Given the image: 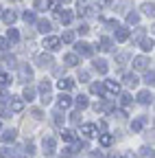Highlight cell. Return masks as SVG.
<instances>
[{
  "label": "cell",
  "instance_id": "obj_1",
  "mask_svg": "<svg viewBox=\"0 0 155 158\" xmlns=\"http://www.w3.org/2000/svg\"><path fill=\"white\" fill-rule=\"evenodd\" d=\"M59 44H61V40H59V37H52V35H48V37L44 40V48H46V51H57V48H59Z\"/></svg>",
  "mask_w": 155,
  "mask_h": 158
},
{
  "label": "cell",
  "instance_id": "obj_2",
  "mask_svg": "<svg viewBox=\"0 0 155 158\" xmlns=\"http://www.w3.org/2000/svg\"><path fill=\"white\" fill-rule=\"evenodd\" d=\"M55 15H57V20H59L61 24H70V22H72V13H70V11H64V9H55Z\"/></svg>",
  "mask_w": 155,
  "mask_h": 158
},
{
  "label": "cell",
  "instance_id": "obj_3",
  "mask_svg": "<svg viewBox=\"0 0 155 158\" xmlns=\"http://www.w3.org/2000/svg\"><path fill=\"white\" fill-rule=\"evenodd\" d=\"M74 51H76V55H81V57H90L92 55V48H90L87 42H79V44L74 46Z\"/></svg>",
  "mask_w": 155,
  "mask_h": 158
},
{
  "label": "cell",
  "instance_id": "obj_4",
  "mask_svg": "<svg viewBox=\"0 0 155 158\" xmlns=\"http://www.w3.org/2000/svg\"><path fill=\"white\" fill-rule=\"evenodd\" d=\"M52 57L50 55H40L37 57V66H42V68H52Z\"/></svg>",
  "mask_w": 155,
  "mask_h": 158
},
{
  "label": "cell",
  "instance_id": "obj_5",
  "mask_svg": "<svg viewBox=\"0 0 155 158\" xmlns=\"http://www.w3.org/2000/svg\"><path fill=\"white\" fill-rule=\"evenodd\" d=\"M57 106H59V110H68V108L72 106L70 94H61V97H59V101H57Z\"/></svg>",
  "mask_w": 155,
  "mask_h": 158
},
{
  "label": "cell",
  "instance_id": "obj_6",
  "mask_svg": "<svg viewBox=\"0 0 155 158\" xmlns=\"http://www.w3.org/2000/svg\"><path fill=\"white\" fill-rule=\"evenodd\" d=\"M133 66H135V70H146L149 68V59L146 57H135L133 59Z\"/></svg>",
  "mask_w": 155,
  "mask_h": 158
},
{
  "label": "cell",
  "instance_id": "obj_7",
  "mask_svg": "<svg viewBox=\"0 0 155 158\" xmlns=\"http://www.w3.org/2000/svg\"><path fill=\"white\" fill-rule=\"evenodd\" d=\"M96 132H99V130H96V125H92V123H85V125L81 127V134H85L87 138H92V136H96Z\"/></svg>",
  "mask_w": 155,
  "mask_h": 158
},
{
  "label": "cell",
  "instance_id": "obj_8",
  "mask_svg": "<svg viewBox=\"0 0 155 158\" xmlns=\"http://www.w3.org/2000/svg\"><path fill=\"white\" fill-rule=\"evenodd\" d=\"M44 152H46L48 156L55 152V138H52V136H46V138H44Z\"/></svg>",
  "mask_w": 155,
  "mask_h": 158
},
{
  "label": "cell",
  "instance_id": "obj_9",
  "mask_svg": "<svg viewBox=\"0 0 155 158\" xmlns=\"http://www.w3.org/2000/svg\"><path fill=\"white\" fill-rule=\"evenodd\" d=\"M105 88H107L109 94H118L120 92V84L118 81H105Z\"/></svg>",
  "mask_w": 155,
  "mask_h": 158
},
{
  "label": "cell",
  "instance_id": "obj_10",
  "mask_svg": "<svg viewBox=\"0 0 155 158\" xmlns=\"http://www.w3.org/2000/svg\"><path fill=\"white\" fill-rule=\"evenodd\" d=\"M57 86H59V90L64 92V90H72V88H74V81H72V79H61Z\"/></svg>",
  "mask_w": 155,
  "mask_h": 158
},
{
  "label": "cell",
  "instance_id": "obj_11",
  "mask_svg": "<svg viewBox=\"0 0 155 158\" xmlns=\"http://www.w3.org/2000/svg\"><path fill=\"white\" fill-rule=\"evenodd\" d=\"M31 77H33V70H31L29 66H22V68H20V79H22V81H29Z\"/></svg>",
  "mask_w": 155,
  "mask_h": 158
},
{
  "label": "cell",
  "instance_id": "obj_12",
  "mask_svg": "<svg viewBox=\"0 0 155 158\" xmlns=\"http://www.w3.org/2000/svg\"><path fill=\"white\" fill-rule=\"evenodd\" d=\"M52 29V24L48 22V20H40V22H37V31H42V33H48Z\"/></svg>",
  "mask_w": 155,
  "mask_h": 158
},
{
  "label": "cell",
  "instance_id": "obj_13",
  "mask_svg": "<svg viewBox=\"0 0 155 158\" xmlns=\"http://www.w3.org/2000/svg\"><path fill=\"white\" fill-rule=\"evenodd\" d=\"M116 40H118V42H127L129 40V29H118L116 31Z\"/></svg>",
  "mask_w": 155,
  "mask_h": 158
},
{
  "label": "cell",
  "instance_id": "obj_14",
  "mask_svg": "<svg viewBox=\"0 0 155 158\" xmlns=\"http://www.w3.org/2000/svg\"><path fill=\"white\" fill-rule=\"evenodd\" d=\"M94 68L99 70L101 75H107V70H109V68H107V62H103V59H99V62H94Z\"/></svg>",
  "mask_w": 155,
  "mask_h": 158
},
{
  "label": "cell",
  "instance_id": "obj_15",
  "mask_svg": "<svg viewBox=\"0 0 155 158\" xmlns=\"http://www.w3.org/2000/svg\"><path fill=\"white\" fill-rule=\"evenodd\" d=\"M61 138L68 141V143H72V141H76V134H74V130H64L61 132Z\"/></svg>",
  "mask_w": 155,
  "mask_h": 158
},
{
  "label": "cell",
  "instance_id": "obj_16",
  "mask_svg": "<svg viewBox=\"0 0 155 158\" xmlns=\"http://www.w3.org/2000/svg\"><path fill=\"white\" fill-rule=\"evenodd\" d=\"M138 81H140V79L135 77V75H125V84H127L129 88H135V86H138Z\"/></svg>",
  "mask_w": 155,
  "mask_h": 158
},
{
  "label": "cell",
  "instance_id": "obj_17",
  "mask_svg": "<svg viewBox=\"0 0 155 158\" xmlns=\"http://www.w3.org/2000/svg\"><path fill=\"white\" fill-rule=\"evenodd\" d=\"M11 110L13 112H22L24 110V101H22V99H13V101H11Z\"/></svg>",
  "mask_w": 155,
  "mask_h": 158
},
{
  "label": "cell",
  "instance_id": "obj_18",
  "mask_svg": "<svg viewBox=\"0 0 155 158\" xmlns=\"http://www.w3.org/2000/svg\"><path fill=\"white\" fill-rule=\"evenodd\" d=\"M15 141V130H7L2 134V143H13Z\"/></svg>",
  "mask_w": 155,
  "mask_h": 158
},
{
  "label": "cell",
  "instance_id": "obj_19",
  "mask_svg": "<svg viewBox=\"0 0 155 158\" xmlns=\"http://www.w3.org/2000/svg\"><path fill=\"white\" fill-rule=\"evenodd\" d=\"M2 20H5L7 24H13L15 20H17V15H15L13 11H5V13H2Z\"/></svg>",
  "mask_w": 155,
  "mask_h": 158
},
{
  "label": "cell",
  "instance_id": "obj_20",
  "mask_svg": "<svg viewBox=\"0 0 155 158\" xmlns=\"http://www.w3.org/2000/svg\"><path fill=\"white\" fill-rule=\"evenodd\" d=\"M0 158H20V156H17L13 149H7V147H2V149H0Z\"/></svg>",
  "mask_w": 155,
  "mask_h": 158
},
{
  "label": "cell",
  "instance_id": "obj_21",
  "mask_svg": "<svg viewBox=\"0 0 155 158\" xmlns=\"http://www.w3.org/2000/svg\"><path fill=\"white\" fill-rule=\"evenodd\" d=\"M111 143H114V136L111 134H101V145L103 147H109Z\"/></svg>",
  "mask_w": 155,
  "mask_h": 158
},
{
  "label": "cell",
  "instance_id": "obj_22",
  "mask_svg": "<svg viewBox=\"0 0 155 158\" xmlns=\"http://www.w3.org/2000/svg\"><path fill=\"white\" fill-rule=\"evenodd\" d=\"M64 62H66L68 66H76V64H79V57H76V55H66Z\"/></svg>",
  "mask_w": 155,
  "mask_h": 158
},
{
  "label": "cell",
  "instance_id": "obj_23",
  "mask_svg": "<svg viewBox=\"0 0 155 158\" xmlns=\"http://www.w3.org/2000/svg\"><path fill=\"white\" fill-rule=\"evenodd\" d=\"M7 40H9V42H17V40H20V33H17L15 29H9V33H7Z\"/></svg>",
  "mask_w": 155,
  "mask_h": 158
},
{
  "label": "cell",
  "instance_id": "obj_24",
  "mask_svg": "<svg viewBox=\"0 0 155 158\" xmlns=\"http://www.w3.org/2000/svg\"><path fill=\"white\" fill-rule=\"evenodd\" d=\"M151 99H153V97H151V92H146V90L138 94V101H140V103H149V101H151Z\"/></svg>",
  "mask_w": 155,
  "mask_h": 158
},
{
  "label": "cell",
  "instance_id": "obj_25",
  "mask_svg": "<svg viewBox=\"0 0 155 158\" xmlns=\"http://www.w3.org/2000/svg\"><path fill=\"white\" fill-rule=\"evenodd\" d=\"M101 51H111V40L109 37H101Z\"/></svg>",
  "mask_w": 155,
  "mask_h": 158
},
{
  "label": "cell",
  "instance_id": "obj_26",
  "mask_svg": "<svg viewBox=\"0 0 155 158\" xmlns=\"http://www.w3.org/2000/svg\"><path fill=\"white\" fill-rule=\"evenodd\" d=\"M76 106H79L81 110H85V108L90 106V103H87V97H83V94H81V97H76Z\"/></svg>",
  "mask_w": 155,
  "mask_h": 158
},
{
  "label": "cell",
  "instance_id": "obj_27",
  "mask_svg": "<svg viewBox=\"0 0 155 158\" xmlns=\"http://www.w3.org/2000/svg\"><path fill=\"white\" fill-rule=\"evenodd\" d=\"M52 123H55L57 127H61V125H64V116H61L59 112H55V114H52Z\"/></svg>",
  "mask_w": 155,
  "mask_h": 158
},
{
  "label": "cell",
  "instance_id": "obj_28",
  "mask_svg": "<svg viewBox=\"0 0 155 158\" xmlns=\"http://www.w3.org/2000/svg\"><path fill=\"white\" fill-rule=\"evenodd\" d=\"M33 97H35V88L26 86V88H24V99H29V101H33Z\"/></svg>",
  "mask_w": 155,
  "mask_h": 158
},
{
  "label": "cell",
  "instance_id": "obj_29",
  "mask_svg": "<svg viewBox=\"0 0 155 158\" xmlns=\"http://www.w3.org/2000/svg\"><path fill=\"white\" fill-rule=\"evenodd\" d=\"M90 90H92V94H103V84H92Z\"/></svg>",
  "mask_w": 155,
  "mask_h": 158
},
{
  "label": "cell",
  "instance_id": "obj_30",
  "mask_svg": "<svg viewBox=\"0 0 155 158\" xmlns=\"http://www.w3.org/2000/svg\"><path fill=\"white\" fill-rule=\"evenodd\" d=\"M50 0H35V9H48Z\"/></svg>",
  "mask_w": 155,
  "mask_h": 158
},
{
  "label": "cell",
  "instance_id": "obj_31",
  "mask_svg": "<svg viewBox=\"0 0 155 158\" xmlns=\"http://www.w3.org/2000/svg\"><path fill=\"white\" fill-rule=\"evenodd\" d=\"M127 22H129V24H138V22H140L138 13H129V15H127Z\"/></svg>",
  "mask_w": 155,
  "mask_h": 158
},
{
  "label": "cell",
  "instance_id": "obj_32",
  "mask_svg": "<svg viewBox=\"0 0 155 158\" xmlns=\"http://www.w3.org/2000/svg\"><path fill=\"white\" fill-rule=\"evenodd\" d=\"M40 90H42V94L44 92H50V81H48V79H44V81L40 84Z\"/></svg>",
  "mask_w": 155,
  "mask_h": 158
},
{
  "label": "cell",
  "instance_id": "obj_33",
  "mask_svg": "<svg viewBox=\"0 0 155 158\" xmlns=\"http://www.w3.org/2000/svg\"><path fill=\"white\" fill-rule=\"evenodd\" d=\"M64 42H66V44L74 42V33H72V31H66V33H64Z\"/></svg>",
  "mask_w": 155,
  "mask_h": 158
},
{
  "label": "cell",
  "instance_id": "obj_34",
  "mask_svg": "<svg viewBox=\"0 0 155 158\" xmlns=\"http://www.w3.org/2000/svg\"><path fill=\"white\" fill-rule=\"evenodd\" d=\"M142 48L149 53V51H153V37L151 40H144V42H142Z\"/></svg>",
  "mask_w": 155,
  "mask_h": 158
},
{
  "label": "cell",
  "instance_id": "obj_35",
  "mask_svg": "<svg viewBox=\"0 0 155 158\" xmlns=\"http://www.w3.org/2000/svg\"><path fill=\"white\" fill-rule=\"evenodd\" d=\"M22 18H24V22H35V13L33 11H26Z\"/></svg>",
  "mask_w": 155,
  "mask_h": 158
},
{
  "label": "cell",
  "instance_id": "obj_36",
  "mask_svg": "<svg viewBox=\"0 0 155 158\" xmlns=\"http://www.w3.org/2000/svg\"><path fill=\"white\" fill-rule=\"evenodd\" d=\"M120 103H122V106H129V103H131V97H129L127 92H122V94H120Z\"/></svg>",
  "mask_w": 155,
  "mask_h": 158
},
{
  "label": "cell",
  "instance_id": "obj_37",
  "mask_svg": "<svg viewBox=\"0 0 155 158\" xmlns=\"http://www.w3.org/2000/svg\"><path fill=\"white\" fill-rule=\"evenodd\" d=\"M142 11H144L146 15H153V5H149V2H146V5H142Z\"/></svg>",
  "mask_w": 155,
  "mask_h": 158
},
{
  "label": "cell",
  "instance_id": "obj_38",
  "mask_svg": "<svg viewBox=\"0 0 155 158\" xmlns=\"http://www.w3.org/2000/svg\"><path fill=\"white\" fill-rule=\"evenodd\" d=\"M61 156H64V158H74V149H70V147H68V149H64V152H61Z\"/></svg>",
  "mask_w": 155,
  "mask_h": 158
},
{
  "label": "cell",
  "instance_id": "obj_39",
  "mask_svg": "<svg viewBox=\"0 0 155 158\" xmlns=\"http://www.w3.org/2000/svg\"><path fill=\"white\" fill-rule=\"evenodd\" d=\"M131 130H133V132H140V130H142V121H133V123H131Z\"/></svg>",
  "mask_w": 155,
  "mask_h": 158
},
{
  "label": "cell",
  "instance_id": "obj_40",
  "mask_svg": "<svg viewBox=\"0 0 155 158\" xmlns=\"http://www.w3.org/2000/svg\"><path fill=\"white\" fill-rule=\"evenodd\" d=\"M70 121H72V123H79V121H81V114H79V112H72V114H70Z\"/></svg>",
  "mask_w": 155,
  "mask_h": 158
},
{
  "label": "cell",
  "instance_id": "obj_41",
  "mask_svg": "<svg viewBox=\"0 0 155 158\" xmlns=\"http://www.w3.org/2000/svg\"><path fill=\"white\" fill-rule=\"evenodd\" d=\"M0 48H2V51L9 48V40H7V37H0Z\"/></svg>",
  "mask_w": 155,
  "mask_h": 158
},
{
  "label": "cell",
  "instance_id": "obj_42",
  "mask_svg": "<svg viewBox=\"0 0 155 158\" xmlns=\"http://www.w3.org/2000/svg\"><path fill=\"white\" fill-rule=\"evenodd\" d=\"M9 84H11V81H9V77H7V75H0V86L5 88V86H9Z\"/></svg>",
  "mask_w": 155,
  "mask_h": 158
},
{
  "label": "cell",
  "instance_id": "obj_43",
  "mask_svg": "<svg viewBox=\"0 0 155 158\" xmlns=\"http://www.w3.org/2000/svg\"><path fill=\"white\" fill-rule=\"evenodd\" d=\"M153 77H155V75H153V70H151V73H146V77H144V81H146L149 86H153Z\"/></svg>",
  "mask_w": 155,
  "mask_h": 158
},
{
  "label": "cell",
  "instance_id": "obj_44",
  "mask_svg": "<svg viewBox=\"0 0 155 158\" xmlns=\"http://www.w3.org/2000/svg\"><path fill=\"white\" fill-rule=\"evenodd\" d=\"M79 33H81V35H87V33H90V27H87V24H81V27H79Z\"/></svg>",
  "mask_w": 155,
  "mask_h": 158
},
{
  "label": "cell",
  "instance_id": "obj_45",
  "mask_svg": "<svg viewBox=\"0 0 155 158\" xmlns=\"http://www.w3.org/2000/svg\"><path fill=\"white\" fill-rule=\"evenodd\" d=\"M31 114H33L35 118H42V110H37V108H33V110H31Z\"/></svg>",
  "mask_w": 155,
  "mask_h": 158
},
{
  "label": "cell",
  "instance_id": "obj_46",
  "mask_svg": "<svg viewBox=\"0 0 155 158\" xmlns=\"http://www.w3.org/2000/svg\"><path fill=\"white\" fill-rule=\"evenodd\" d=\"M5 64H7V66H13V64H15V57H5Z\"/></svg>",
  "mask_w": 155,
  "mask_h": 158
},
{
  "label": "cell",
  "instance_id": "obj_47",
  "mask_svg": "<svg viewBox=\"0 0 155 158\" xmlns=\"http://www.w3.org/2000/svg\"><path fill=\"white\" fill-rule=\"evenodd\" d=\"M90 158H105V156H103L101 152H92V154H90Z\"/></svg>",
  "mask_w": 155,
  "mask_h": 158
},
{
  "label": "cell",
  "instance_id": "obj_48",
  "mask_svg": "<svg viewBox=\"0 0 155 158\" xmlns=\"http://www.w3.org/2000/svg\"><path fill=\"white\" fill-rule=\"evenodd\" d=\"M81 79H83V81H87V79H90V73H85V70H81V75H79Z\"/></svg>",
  "mask_w": 155,
  "mask_h": 158
},
{
  "label": "cell",
  "instance_id": "obj_49",
  "mask_svg": "<svg viewBox=\"0 0 155 158\" xmlns=\"http://www.w3.org/2000/svg\"><path fill=\"white\" fill-rule=\"evenodd\" d=\"M7 99H9V97H7V92L2 90V92H0V103H5V101H7Z\"/></svg>",
  "mask_w": 155,
  "mask_h": 158
},
{
  "label": "cell",
  "instance_id": "obj_50",
  "mask_svg": "<svg viewBox=\"0 0 155 158\" xmlns=\"http://www.w3.org/2000/svg\"><path fill=\"white\" fill-rule=\"evenodd\" d=\"M109 158H120V156H116V154H111V156H109Z\"/></svg>",
  "mask_w": 155,
  "mask_h": 158
},
{
  "label": "cell",
  "instance_id": "obj_51",
  "mask_svg": "<svg viewBox=\"0 0 155 158\" xmlns=\"http://www.w3.org/2000/svg\"><path fill=\"white\" fill-rule=\"evenodd\" d=\"M0 13H2V9H0Z\"/></svg>",
  "mask_w": 155,
  "mask_h": 158
}]
</instances>
